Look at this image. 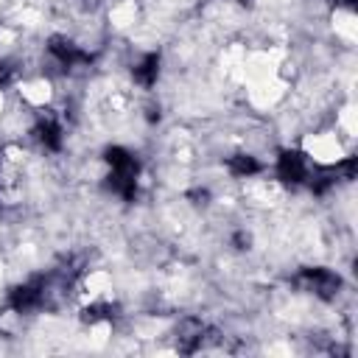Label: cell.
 Instances as JSON below:
<instances>
[{
	"label": "cell",
	"instance_id": "7",
	"mask_svg": "<svg viewBox=\"0 0 358 358\" xmlns=\"http://www.w3.org/2000/svg\"><path fill=\"white\" fill-rule=\"evenodd\" d=\"M106 187H109L112 193L123 196L126 201H131V199L137 196V176H134V173H117V171H112V173L106 176Z\"/></svg>",
	"mask_w": 358,
	"mask_h": 358
},
{
	"label": "cell",
	"instance_id": "1",
	"mask_svg": "<svg viewBox=\"0 0 358 358\" xmlns=\"http://www.w3.org/2000/svg\"><path fill=\"white\" fill-rule=\"evenodd\" d=\"M299 282H302L308 291H313L316 296H322V299H333L336 291L341 288V277L333 274L330 268H322V266H316V268H302V271H299Z\"/></svg>",
	"mask_w": 358,
	"mask_h": 358
},
{
	"label": "cell",
	"instance_id": "10",
	"mask_svg": "<svg viewBox=\"0 0 358 358\" xmlns=\"http://www.w3.org/2000/svg\"><path fill=\"white\" fill-rule=\"evenodd\" d=\"M336 179H338L336 168H319V171L313 173V179H310V190H313L316 196H322V193H327V190L336 185Z\"/></svg>",
	"mask_w": 358,
	"mask_h": 358
},
{
	"label": "cell",
	"instance_id": "4",
	"mask_svg": "<svg viewBox=\"0 0 358 358\" xmlns=\"http://www.w3.org/2000/svg\"><path fill=\"white\" fill-rule=\"evenodd\" d=\"M42 296H45V285H42V280H31V282H22V285H17L11 294H8V305L14 308V310H31V308H36V305H42Z\"/></svg>",
	"mask_w": 358,
	"mask_h": 358
},
{
	"label": "cell",
	"instance_id": "14",
	"mask_svg": "<svg viewBox=\"0 0 358 358\" xmlns=\"http://www.w3.org/2000/svg\"><path fill=\"white\" fill-rule=\"evenodd\" d=\"M232 243H235V249H246L249 246V235L246 232H235L232 235Z\"/></svg>",
	"mask_w": 358,
	"mask_h": 358
},
{
	"label": "cell",
	"instance_id": "6",
	"mask_svg": "<svg viewBox=\"0 0 358 358\" xmlns=\"http://www.w3.org/2000/svg\"><path fill=\"white\" fill-rule=\"evenodd\" d=\"M134 81L140 87H154L157 84V76H159V53H148L134 70H131Z\"/></svg>",
	"mask_w": 358,
	"mask_h": 358
},
{
	"label": "cell",
	"instance_id": "3",
	"mask_svg": "<svg viewBox=\"0 0 358 358\" xmlns=\"http://www.w3.org/2000/svg\"><path fill=\"white\" fill-rule=\"evenodd\" d=\"M277 176L288 185H299L308 176V162L302 151H282L277 159Z\"/></svg>",
	"mask_w": 358,
	"mask_h": 358
},
{
	"label": "cell",
	"instance_id": "8",
	"mask_svg": "<svg viewBox=\"0 0 358 358\" xmlns=\"http://www.w3.org/2000/svg\"><path fill=\"white\" fill-rule=\"evenodd\" d=\"M36 137H39V143H42L45 148H50V151H59V148H62V126H59L56 120H42V123L36 126Z\"/></svg>",
	"mask_w": 358,
	"mask_h": 358
},
{
	"label": "cell",
	"instance_id": "15",
	"mask_svg": "<svg viewBox=\"0 0 358 358\" xmlns=\"http://www.w3.org/2000/svg\"><path fill=\"white\" fill-rule=\"evenodd\" d=\"M187 199H196L193 204H204V201H207V190H190Z\"/></svg>",
	"mask_w": 358,
	"mask_h": 358
},
{
	"label": "cell",
	"instance_id": "12",
	"mask_svg": "<svg viewBox=\"0 0 358 358\" xmlns=\"http://www.w3.org/2000/svg\"><path fill=\"white\" fill-rule=\"evenodd\" d=\"M14 67H11V62H0V90H6V87H11L14 84Z\"/></svg>",
	"mask_w": 358,
	"mask_h": 358
},
{
	"label": "cell",
	"instance_id": "9",
	"mask_svg": "<svg viewBox=\"0 0 358 358\" xmlns=\"http://www.w3.org/2000/svg\"><path fill=\"white\" fill-rule=\"evenodd\" d=\"M227 168H229L232 176H252V173L260 171V162L255 157H249V154H235V157H229Z\"/></svg>",
	"mask_w": 358,
	"mask_h": 358
},
{
	"label": "cell",
	"instance_id": "13",
	"mask_svg": "<svg viewBox=\"0 0 358 358\" xmlns=\"http://www.w3.org/2000/svg\"><path fill=\"white\" fill-rule=\"evenodd\" d=\"M355 165H358V159L355 157H347L341 165H336V173H341L344 179H355Z\"/></svg>",
	"mask_w": 358,
	"mask_h": 358
},
{
	"label": "cell",
	"instance_id": "16",
	"mask_svg": "<svg viewBox=\"0 0 358 358\" xmlns=\"http://www.w3.org/2000/svg\"><path fill=\"white\" fill-rule=\"evenodd\" d=\"M241 3H246V0H241Z\"/></svg>",
	"mask_w": 358,
	"mask_h": 358
},
{
	"label": "cell",
	"instance_id": "2",
	"mask_svg": "<svg viewBox=\"0 0 358 358\" xmlns=\"http://www.w3.org/2000/svg\"><path fill=\"white\" fill-rule=\"evenodd\" d=\"M48 50L64 64V67H73V64H90L92 62V53L81 50L76 42L64 39V36H50L48 39Z\"/></svg>",
	"mask_w": 358,
	"mask_h": 358
},
{
	"label": "cell",
	"instance_id": "11",
	"mask_svg": "<svg viewBox=\"0 0 358 358\" xmlns=\"http://www.w3.org/2000/svg\"><path fill=\"white\" fill-rule=\"evenodd\" d=\"M115 316V308L112 305H90L81 310V322L87 324H95V322H103V319H112Z\"/></svg>",
	"mask_w": 358,
	"mask_h": 358
},
{
	"label": "cell",
	"instance_id": "5",
	"mask_svg": "<svg viewBox=\"0 0 358 358\" xmlns=\"http://www.w3.org/2000/svg\"><path fill=\"white\" fill-rule=\"evenodd\" d=\"M103 159H106V165L112 168V171H117V173H140V162L131 157V151H126L123 145H109L106 151H103Z\"/></svg>",
	"mask_w": 358,
	"mask_h": 358
}]
</instances>
